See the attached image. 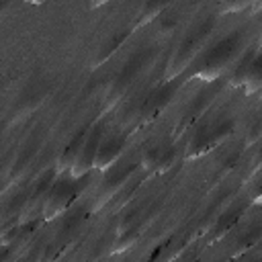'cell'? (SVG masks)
<instances>
[{"label":"cell","instance_id":"obj_1","mask_svg":"<svg viewBox=\"0 0 262 262\" xmlns=\"http://www.w3.org/2000/svg\"><path fill=\"white\" fill-rule=\"evenodd\" d=\"M248 29L246 27H237L231 33H227L225 37H221L217 43H213L192 66L190 70L182 76L184 84L190 82H217L221 80V76L227 72V68L242 57V53L248 49Z\"/></svg>","mask_w":262,"mask_h":262},{"label":"cell","instance_id":"obj_2","mask_svg":"<svg viewBox=\"0 0 262 262\" xmlns=\"http://www.w3.org/2000/svg\"><path fill=\"white\" fill-rule=\"evenodd\" d=\"M215 29V14H207L201 23H196L186 35L184 39L178 43V47L174 49V53L170 55L158 84H164V82H170V80H176V78H182L190 66L199 59L205 43L209 41L211 33Z\"/></svg>","mask_w":262,"mask_h":262},{"label":"cell","instance_id":"obj_3","mask_svg":"<svg viewBox=\"0 0 262 262\" xmlns=\"http://www.w3.org/2000/svg\"><path fill=\"white\" fill-rule=\"evenodd\" d=\"M160 53V47L158 45H143L139 49H135L129 59L121 66V70L117 72V76L113 78L106 94H104V102H102V108H100V115L98 117H104L108 111L115 108L117 102H121V98L129 92V88L135 84V80L156 61Z\"/></svg>","mask_w":262,"mask_h":262},{"label":"cell","instance_id":"obj_4","mask_svg":"<svg viewBox=\"0 0 262 262\" xmlns=\"http://www.w3.org/2000/svg\"><path fill=\"white\" fill-rule=\"evenodd\" d=\"M235 119L233 117H219L215 121L203 123L201 127H196V131L192 133L190 141L184 147V162H192L196 158L207 156L209 151H213L215 147H219L221 143H225L233 131H235Z\"/></svg>","mask_w":262,"mask_h":262},{"label":"cell","instance_id":"obj_5","mask_svg":"<svg viewBox=\"0 0 262 262\" xmlns=\"http://www.w3.org/2000/svg\"><path fill=\"white\" fill-rule=\"evenodd\" d=\"M141 170V154H135L127 160H121L119 164H115L108 174L104 176L98 192H96V199L92 203V213H96L98 209H102L108 201H113L115 196H119L123 192V188L131 182V178H135V174Z\"/></svg>","mask_w":262,"mask_h":262},{"label":"cell","instance_id":"obj_6","mask_svg":"<svg viewBox=\"0 0 262 262\" xmlns=\"http://www.w3.org/2000/svg\"><path fill=\"white\" fill-rule=\"evenodd\" d=\"M88 178L90 176H84L80 180L72 178L70 174L59 176L49 190V196H47V203L43 209V221H53L59 215L68 213L72 209V205L76 203V199L86 190V186L90 182Z\"/></svg>","mask_w":262,"mask_h":262},{"label":"cell","instance_id":"obj_7","mask_svg":"<svg viewBox=\"0 0 262 262\" xmlns=\"http://www.w3.org/2000/svg\"><path fill=\"white\" fill-rule=\"evenodd\" d=\"M221 90H223V82H221V80L211 82V84H207L203 90H199V92L190 98V102L184 106L180 119L176 121V125H174V129H172V139H178V137H182L186 131H190V129L196 125V121H199L203 115H207V111L213 106V102L217 100V96L221 94Z\"/></svg>","mask_w":262,"mask_h":262},{"label":"cell","instance_id":"obj_8","mask_svg":"<svg viewBox=\"0 0 262 262\" xmlns=\"http://www.w3.org/2000/svg\"><path fill=\"white\" fill-rule=\"evenodd\" d=\"M182 84H184L182 78H176V80H170V82H164V84H156L149 90V94L139 102V108H137V125L135 127H143V125L154 123L170 106L172 98L182 88Z\"/></svg>","mask_w":262,"mask_h":262},{"label":"cell","instance_id":"obj_9","mask_svg":"<svg viewBox=\"0 0 262 262\" xmlns=\"http://www.w3.org/2000/svg\"><path fill=\"white\" fill-rule=\"evenodd\" d=\"M43 137H45V131H43L41 127H37V129L31 133V137L25 141V145L20 147V151L14 156L10 168L4 172V186H2L4 192H8V188H10L14 182H18V180L29 172V168H31L35 156L39 154V149H41V145H43Z\"/></svg>","mask_w":262,"mask_h":262},{"label":"cell","instance_id":"obj_10","mask_svg":"<svg viewBox=\"0 0 262 262\" xmlns=\"http://www.w3.org/2000/svg\"><path fill=\"white\" fill-rule=\"evenodd\" d=\"M178 145L174 141H160L149 145L141 154V172L149 176H162L166 174L176 162H178Z\"/></svg>","mask_w":262,"mask_h":262},{"label":"cell","instance_id":"obj_11","mask_svg":"<svg viewBox=\"0 0 262 262\" xmlns=\"http://www.w3.org/2000/svg\"><path fill=\"white\" fill-rule=\"evenodd\" d=\"M57 178H59V174H57V168L55 166H51L43 174H39V178L31 186L29 203H27V209H25V213L20 217V225L31 223V221H37V219H43V209H45L49 190H51V186H53V182Z\"/></svg>","mask_w":262,"mask_h":262},{"label":"cell","instance_id":"obj_12","mask_svg":"<svg viewBox=\"0 0 262 262\" xmlns=\"http://www.w3.org/2000/svg\"><path fill=\"white\" fill-rule=\"evenodd\" d=\"M102 139H104V123L102 121H96L94 125H90V131H88V137H86L84 147L80 151V158L74 164V168L70 170V176L72 178H78L80 180L84 176H90V172L94 170L98 147H100Z\"/></svg>","mask_w":262,"mask_h":262},{"label":"cell","instance_id":"obj_13","mask_svg":"<svg viewBox=\"0 0 262 262\" xmlns=\"http://www.w3.org/2000/svg\"><path fill=\"white\" fill-rule=\"evenodd\" d=\"M252 205V201H246V199H237L235 203H231V205H227L219 215H217V219H215V223H213V227L209 229V235H207V244L209 246H213V244H217V242H221L235 225H237V221L244 217V213L248 211V207Z\"/></svg>","mask_w":262,"mask_h":262},{"label":"cell","instance_id":"obj_14","mask_svg":"<svg viewBox=\"0 0 262 262\" xmlns=\"http://www.w3.org/2000/svg\"><path fill=\"white\" fill-rule=\"evenodd\" d=\"M45 96H47V80H31V84L23 90L20 98L16 100V106L10 117V125H16L29 115H33V111L39 108Z\"/></svg>","mask_w":262,"mask_h":262},{"label":"cell","instance_id":"obj_15","mask_svg":"<svg viewBox=\"0 0 262 262\" xmlns=\"http://www.w3.org/2000/svg\"><path fill=\"white\" fill-rule=\"evenodd\" d=\"M127 147V135L125 133H113V135H104L100 147H98V156H96V164L94 170L98 172H108L115 164L121 162V156Z\"/></svg>","mask_w":262,"mask_h":262},{"label":"cell","instance_id":"obj_16","mask_svg":"<svg viewBox=\"0 0 262 262\" xmlns=\"http://www.w3.org/2000/svg\"><path fill=\"white\" fill-rule=\"evenodd\" d=\"M156 211H158V203L149 205V207L145 209V213H143L127 231H123L121 235H117V237L113 239V244H111V248H108V254H123V252H127L131 246H135V244L139 242V237L143 235L145 227L149 225V215H156Z\"/></svg>","mask_w":262,"mask_h":262},{"label":"cell","instance_id":"obj_17","mask_svg":"<svg viewBox=\"0 0 262 262\" xmlns=\"http://www.w3.org/2000/svg\"><path fill=\"white\" fill-rule=\"evenodd\" d=\"M88 131H90L88 125L82 127V129H78L76 135L70 139V143L63 147V151L59 154V158H57V162H55V168H57V174H59V176L70 174V170H72L74 164L78 162L80 151H82V147H84V141H86V137H88Z\"/></svg>","mask_w":262,"mask_h":262},{"label":"cell","instance_id":"obj_18","mask_svg":"<svg viewBox=\"0 0 262 262\" xmlns=\"http://www.w3.org/2000/svg\"><path fill=\"white\" fill-rule=\"evenodd\" d=\"M260 239H262V221L256 219V221H252V223L246 227V231H242V233L237 235V239H235V244H233V248H231V252H229V260L235 262V260L244 258L254 246L260 244Z\"/></svg>","mask_w":262,"mask_h":262},{"label":"cell","instance_id":"obj_19","mask_svg":"<svg viewBox=\"0 0 262 262\" xmlns=\"http://www.w3.org/2000/svg\"><path fill=\"white\" fill-rule=\"evenodd\" d=\"M133 33V25L131 27H125V29H119L117 33H113L100 47H98V51H96V55L92 57V63H90V68L92 70H98L102 63H106L115 53H117V49L127 41V37Z\"/></svg>","mask_w":262,"mask_h":262},{"label":"cell","instance_id":"obj_20","mask_svg":"<svg viewBox=\"0 0 262 262\" xmlns=\"http://www.w3.org/2000/svg\"><path fill=\"white\" fill-rule=\"evenodd\" d=\"M256 53H258V49H256V45H250L244 53H242V57L237 59V63L233 66V70H231V74H229V88H244V84H246V78H248V72H250V68H252V61H254V57H256Z\"/></svg>","mask_w":262,"mask_h":262},{"label":"cell","instance_id":"obj_21","mask_svg":"<svg viewBox=\"0 0 262 262\" xmlns=\"http://www.w3.org/2000/svg\"><path fill=\"white\" fill-rule=\"evenodd\" d=\"M256 92H262V49L256 53V57L252 61V68L248 72L246 84H244V94L246 96H252Z\"/></svg>","mask_w":262,"mask_h":262},{"label":"cell","instance_id":"obj_22","mask_svg":"<svg viewBox=\"0 0 262 262\" xmlns=\"http://www.w3.org/2000/svg\"><path fill=\"white\" fill-rule=\"evenodd\" d=\"M170 8V4H143L141 8H139V12H137V16H135V23H133V31L135 29H141V27H145L147 23H154V20H158L166 10Z\"/></svg>","mask_w":262,"mask_h":262},{"label":"cell","instance_id":"obj_23","mask_svg":"<svg viewBox=\"0 0 262 262\" xmlns=\"http://www.w3.org/2000/svg\"><path fill=\"white\" fill-rule=\"evenodd\" d=\"M178 23H180V14H178L176 6L170 4V8L156 20V27H158V33H160V35H170V33L178 27Z\"/></svg>","mask_w":262,"mask_h":262},{"label":"cell","instance_id":"obj_24","mask_svg":"<svg viewBox=\"0 0 262 262\" xmlns=\"http://www.w3.org/2000/svg\"><path fill=\"white\" fill-rule=\"evenodd\" d=\"M242 151H244V147H237V149H233L231 154H227V156L223 158V162L219 164V168H217V172H215V182H221V180H225V178L229 176V172L237 166V162H239V158H242Z\"/></svg>","mask_w":262,"mask_h":262},{"label":"cell","instance_id":"obj_25","mask_svg":"<svg viewBox=\"0 0 262 262\" xmlns=\"http://www.w3.org/2000/svg\"><path fill=\"white\" fill-rule=\"evenodd\" d=\"M260 141H262V115L250 125L248 135H246V139H244V149H248V147H252V145H256V143H260Z\"/></svg>","mask_w":262,"mask_h":262},{"label":"cell","instance_id":"obj_26","mask_svg":"<svg viewBox=\"0 0 262 262\" xmlns=\"http://www.w3.org/2000/svg\"><path fill=\"white\" fill-rule=\"evenodd\" d=\"M252 166H250V170H248V174H246V180H244V184H250L256 176H260L262 174V141L258 143V149H256V156L252 158V162H250Z\"/></svg>","mask_w":262,"mask_h":262},{"label":"cell","instance_id":"obj_27","mask_svg":"<svg viewBox=\"0 0 262 262\" xmlns=\"http://www.w3.org/2000/svg\"><path fill=\"white\" fill-rule=\"evenodd\" d=\"M248 8H252V4L250 2H235V4H221V14H231V12H242V10H248Z\"/></svg>","mask_w":262,"mask_h":262},{"label":"cell","instance_id":"obj_28","mask_svg":"<svg viewBox=\"0 0 262 262\" xmlns=\"http://www.w3.org/2000/svg\"><path fill=\"white\" fill-rule=\"evenodd\" d=\"M252 205L262 207V174H260V184L256 186V190H254V194H252Z\"/></svg>","mask_w":262,"mask_h":262},{"label":"cell","instance_id":"obj_29","mask_svg":"<svg viewBox=\"0 0 262 262\" xmlns=\"http://www.w3.org/2000/svg\"><path fill=\"white\" fill-rule=\"evenodd\" d=\"M258 47H260V49H262V37H260V41H258Z\"/></svg>","mask_w":262,"mask_h":262},{"label":"cell","instance_id":"obj_30","mask_svg":"<svg viewBox=\"0 0 262 262\" xmlns=\"http://www.w3.org/2000/svg\"><path fill=\"white\" fill-rule=\"evenodd\" d=\"M254 262H262V258H258V260H254Z\"/></svg>","mask_w":262,"mask_h":262},{"label":"cell","instance_id":"obj_31","mask_svg":"<svg viewBox=\"0 0 262 262\" xmlns=\"http://www.w3.org/2000/svg\"><path fill=\"white\" fill-rule=\"evenodd\" d=\"M192 262H199V258H196V260H192Z\"/></svg>","mask_w":262,"mask_h":262},{"label":"cell","instance_id":"obj_32","mask_svg":"<svg viewBox=\"0 0 262 262\" xmlns=\"http://www.w3.org/2000/svg\"><path fill=\"white\" fill-rule=\"evenodd\" d=\"M260 96H262V92H260Z\"/></svg>","mask_w":262,"mask_h":262}]
</instances>
